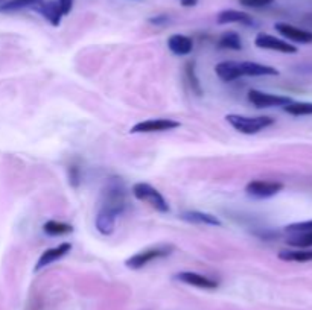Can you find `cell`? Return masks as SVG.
Listing matches in <instances>:
<instances>
[{
	"mask_svg": "<svg viewBox=\"0 0 312 310\" xmlns=\"http://www.w3.org/2000/svg\"><path fill=\"white\" fill-rule=\"evenodd\" d=\"M239 72H241V77L277 76V75H279V70H277V69H274V67H271V66L253 63V61H242V63H239Z\"/></svg>",
	"mask_w": 312,
	"mask_h": 310,
	"instance_id": "cell-13",
	"label": "cell"
},
{
	"mask_svg": "<svg viewBox=\"0 0 312 310\" xmlns=\"http://www.w3.org/2000/svg\"><path fill=\"white\" fill-rule=\"evenodd\" d=\"M116 216L104 212V210H99L98 215H96V219H94V225H96V230L104 234V236H110L114 232L116 228Z\"/></svg>",
	"mask_w": 312,
	"mask_h": 310,
	"instance_id": "cell-19",
	"label": "cell"
},
{
	"mask_svg": "<svg viewBox=\"0 0 312 310\" xmlns=\"http://www.w3.org/2000/svg\"><path fill=\"white\" fill-rule=\"evenodd\" d=\"M69 178H70L69 181L77 187L79 184V169L77 166H72V167H70V170H69Z\"/></svg>",
	"mask_w": 312,
	"mask_h": 310,
	"instance_id": "cell-29",
	"label": "cell"
},
{
	"mask_svg": "<svg viewBox=\"0 0 312 310\" xmlns=\"http://www.w3.org/2000/svg\"><path fill=\"white\" fill-rule=\"evenodd\" d=\"M241 5L248 6V8H263L273 3V0H239Z\"/></svg>",
	"mask_w": 312,
	"mask_h": 310,
	"instance_id": "cell-27",
	"label": "cell"
},
{
	"mask_svg": "<svg viewBox=\"0 0 312 310\" xmlns=\"http://www.w3.org/2000/svg\"><path fill=\"white\" fill-rule=\"evenodd\" d=\"M35 12H38L44 20H47V21H49L52 26H55V28L60 26L61 18L64 17L63 11H61V8H60L58 0H43V2L37 6Z\"/></svg>",
	"mask_w": 312,
	"mask_h": 310,
	"instance_id": "cell-12",
	"label": "cell"
},
{
	"mask_svg": "<svg viewBox=\"0 0 312 310\" xmlns=\"http://www.w3.org/2000/svg\"><path fill=\"white\" fill-rule=\"evenodd\" d=\"M248 100L257 108H273V107H282L283 108L285 105L293 102V99L290 96L273 94V93L260 91L256 88L248 91Z\"/></svg>",
	"mask_w": 312,
	"mask_h": 310,
	"instance_id": "cell-5",
	"label": "cell"
},
{
	"mask_svg": "<svg viewBox=\"0 0 312 310\" xmlns=\"http://www.w3.org/2000/svg\"><path fill=\"white\" fill-rule=\"evenodd\" d=\"M215 73L224 82H233L241 77L239 63L236 61H221L215 66Z\"/></svg>",
	"mask_w": 312,
	"mask_h": 310,
	"instance_id": "cell-17",
	"label": "cell"
},
{
	"mask_svg": "<svg viewBox=\"0 0 312 310\" xmlns=\"http://www.w3.org/2000/svg\"><path fill=\"white\" fill-rule=\"evenodd\" d=\"M180 122L174 119H148L143 122L136 123L130 133L131 134H148V133H164V131H172L180 128Z\"/></svg>",
	"mask_w": 312,
	"mask_h": 310,
	"instance_id": "cell-7",
	"label": "cell"
},
{
	"mask_svg": "<svg viewBox=\"0 0 312 310\" xmlns=\"http://www.w3.org/2000/svg\"><path fill=\"white\" fill-rule=\"evenodd\" d=\"M175 278L184 285H189V286H195V288H200V289H207V291H213L220 286V283L210 277H206L203 274H198V272H192V271H183V272H178L175 275Z\"/></svg>",
	"mask_w": 312,
	"mask_h": 310,
	"instance_id": "cell-10",
	"label": "cell"
},
{
	"mask_svg": "<svg viewBox=\"0 0 312 310\" xmlns=\"http://www.w3.org/2000/svg\"><path fill=\"white\" fill-rule=\"evenodd\" d=\"M43 0H8L0 3V12H15L23 9L35 11Z\"/></svg>",
	"mask_w": 312,
	"mask_h": 310,
	"instance_id": "cell-20",
	"label": "cell"
},
{
	"mask_svg": "<svg viewBox=\"0 0 312 310\" xmlns=\"http://www.w3.org/2000/svg\"><path fill=\"white\" fill-rule=\"evenodd\" d=\"M180 3L184 6V8H192L198 3V0H180Z\"/></svg>",
	"mask_w": 312,
	"mask_h": 310,
	"instance_id": "cell-31",
	"label": "cell"
},
{
	"mask_svg": "<svg viewBox=\"0 0 312 310\" xmlns=\"http://www.w3.org/2000/svg\"><path fill=\"white\" fill-rule=\"evenodd\" d=\"M133 195L136 199L148 204L158 213H169V204L164 196L148 183H136L133 186Z\"/></svg>",
	"mask_w": 312,
	"mask_h": 310,
	"instance_id": "cell-4",
	"label": "cell"
},
{
	"mask_svg": "<svg viewBox=\"0 0 312 310\" xmlns=\"http://www.w3.org/2000/svg\"><path fill=\"white\" fill-rule=\"evenodd\" d=\"M127 207V189L121 178H110L105 184V189L102 192V205L101 210L119 216L124 213Z\"/></svg>",
	"mask_w": 312,
	"mask_h": 310,
	"instance_id": "cell-1",
	"label": "cell"
},
{
	"mask_svg": "<svg viewBox=\"0 0 312 310\" xmlns=\"http://www.w3.org/2000/svg\"><path fill=\"white\" fill-rule=\"evenodd\" d=\"M70 251H72V243H69V242H63V243H60V245H57V246H54V248L46 249V251L40 255V259H38V262H37L34 271L38 272V271L44 269L46 266H49V265L55 263L57 260L63 259L64 255H67Z\"/></svg>",
	"mask_w": 312,
	"mask_h": 310,
	"instance_id": "cell-9",
	"label": "cell"
},
{
	"mask_svg": "<svg viewBox=\"0 0 312 310\" xmlns=\"http://www.w3.org/2000/svg\"><path fill=\"white\" fill-rule=\"evenodd\" d=\"M226 119L237 133L247 134V136L257 134L267 128H270L271 125H274V119H271L268 116L250 117V116H241V114H227Z\"/></svg>",
	"mask_w": 312,
	"mask_h": 310,
	"instance_id": "cell-2",
	"label": "cell"
},
{
	"mask_svg": "<svg viewBox=\"0 0 312 310\" xmlns=\"http://www.w3.org/2000/svg\"><path fill=\"white\" fill-rule=\"evenodd\" d=\"M150 21H151L153 24H161V23L167 21V15H157V17L150 18Z\"/></svg>",
	"mask_w": 312,
	"mask_h": 310,
	"instance_id": "cell-30",
	"label": "cell"
},
{
	"mask_svg": "<svg viewBox=\"0 0 312 310\" xmlns=\"http://www.w3.org/2000/svg\"><path fill=\"white\" fill-rule=\"evenodd\" d=\"M288 245L296 248H312V230L294 234V237L288 240Z\"/></svg>",
	"mask_w": 312,
	"mask_h": 310,
	"instance_id": "cell-24",
	"label": "cell"
},
{
	"mask_svg": "<svg viewBox=\"0 0 312 310\" xmlns=\"http://www.w3.org/2000/svg\"><path fill=\"white\" fill-rule=\"evenodd\" d=\"M217 21L220 24H229V23H241L245 26H253L254 20L250 14L237 9H224L217 15Z\"/></svg>",
	"mask_w": 312,
	"mask_h": 310,
	"instance_id": "cell-16",
	"label": "cell"
},
{
	"mask_svg": "<svg viewBox=\"0 0 312 310\" xmlns=\"http://www.w3.org/2000/svg\"><path fill=\"white\" fill-rule=\"evenodd\" d=\"M186 76H187L189 82H190L192 90L197 94H201V85H200V79L195 75V64L194 63H187L186 64Z\"/></svg>",
	"mask_w": 312,
	"mask_h": 310,
	"instance_id": "cell-25",
	"label": "cell"
},
{
	"mask_svg": "<svg viewBox=\"0 0 312 310\" xmlns=\"http://www.w3.org/2000/svg\"><path fill=\"white\" fill-rule=\"evenodd\" d=\"M218 46L221 49H229V50H242V47H244L241 37L234 31L224 32L218 40Z\"/></svg>",
	"mask_w": 312,
	"mask_h": 310,
	"instance_id": "cell-21",
	"label": "cell"
},
{
	"mask_svg": "<svg viewBox=\"0 0 312 310\" xmlns=\"http://www.w3.org/2000/svg\"><path fill=\"white\" fill-rule=\"evenodd\" d=\"M283 190V184L279 181H265V179H253L245 186V192L248 196L256 199L271 198Z\"/></svg>",
	"mask_w": 312,
	"mask_h": 310,
	"instance_id": "cell-6",
	"label": "cell"
},
{
	"mask_svg": "<svg viewBox=\"0 0 312 310\" xmlns=\"http://www.w3.org/2000/svg\"><path fill=\"white\" fill-rule=\"evenodd\" d=\"M254 44L259 49H267V50H274V52H280V54H297V47L293 46L291 43L280 40L277 37H273L270 34H257L254 38Z\"/></svg>",
	"mask_w": 312,
	"mask_h": 310,
	"instance_id": "cell-8",
	"label": "cell"
},
{
	"mask_svg": "<svg viewBox=\"0 0 312 310\" xmlns=\"http://www.w3.org/2000/svg\"><path fill=\"white\" fill-rule=\"evenodd\" d=\"M309 230H312V221L296 222V224H291V225L285 227V231L290 232V234H297V232L309 231Z\"/></svg>",
	"mask_w": 312,
	"mask_h": 310,
	"instance_id": "cell-26",
	"label": "cell"
},
{
	"mask_svg": "<svg viewBox=\"0 0 312 310\" xmlns=\"http://www.w3.org/2000/svg\"><path fill=\"white\" fill-rule=\"evenodd\" d=\"M43 231L49 236H66L74 232V227L70 224L60 222V221H47L43 225Z\"/></svg>",
	"mask_w": 312,
	"mask_h": 310,
	"instance_id": "cell-22",
	"label": "cell"
},
{
	"mask_svg": "<svg viewBox=\"0 0 312 310\" xmlns=\"http://www.w3.org/2000/svg\"><path fill=\"white\" fill-rule=\"evenodd\" d=\"M172 251H174V245L161 243V245L151 246V248H147V249H142V251L133 254L131 257H128L125 260V265H127V268H130L133 271H139V269L145 268L147 265H150L154 260L164 259V257L171 255Z\"/></svg>",
	"mask_w": 312,
	"mask_h": 310,
	"instance_id": "cell-3",
	"label": "cell"
},
{
	"mask_svg": "<svg viewBox=\"0 0 312 310\" xmlns=\"http://www.w3.org/2000/svg\"><path fill=\"white\" fill-rule=\"evenodd\" d=\"M180 218L189 224H195V225H210V227H221L223 222L212 213H206V212H198V210H189L180 215Z\"/></svg>",
	"mask_w": 312,
	"mask_h": 310,
	"instance_id": "cell-15",
	"label": "cell"
},
{
	"mask_svg": "<svg viewBox=\"0 0 312 310\" xmlns=\"http://www.w3.org/2000/svg\"><path fill=\"white\" fill-rule=\"evenodd\" d=\"M283 111L291 116H312V102H296L283 107Z\"/></svg>",
	"mask_w": 312,
	"mask_h": 310,
	"instance_id": "cell-23",
	"label": "cell"
},
{
	"mask_svg": "<svg viewBox=\"0 0 312 310\" xmlns=\"http://www.w3.org/2000/svg\"><path fill=\"white\" fill-rule=\"evenodd\" d=\"M58 3H60V8H61V11H63L64 15H69V14L72 12V9H74V0H58Z\"/></svg>",
	"mask_w": 312,
	"mask_h": 310,
	"instance_id": "cell-28",
	"label": "cell"
},
{
	"mask_svg": "<svg viewBox=\"0 0 312 310\" xmlns=\"http://www.w3.org/2000/svg\"><path fill=\"white\" fill-rule=\"evenodd\" d=\"M274 29L290 41L299 43V44H311L312 43V32L300 29L297 26L288 24V23H276Z\"/></svg>",
	"mask_w": 312,
	"mask_h": 310,
	"instance_id": "cell-11",
	"label": "cell"
},
{
	"mask_svg": "<svg viewBox=\"0 0 312 310\" xmlns=\"http://www.w3.org/2000/svg\"><path fill=\"white\" fill-rule=\"evenodd\" d=\"M279 259L283 262H297V263L312 262V248L285 249V251L279 252Z\"/></svg>",
	"mask_w": 312,
	"mask_h": 310,
	"instance_id": "cell-18",
	"label": "cell"
},
{
	"mask_svg": "<svg viewBox=\"0 0 312 310\" xmlns=\"http://www.w3.org/2000/svg\"><path fill=\"white\" fill-rule=\"evenodd\" d=\"M169 50L177 57H186L194 50V41L190 37L183 34H174L167 38Z\"/></svg>",
	"mask_w": 312,
	"mask_h": 310,
	"instance_id": "cell-14",
	"label": "cell"
}]
</instances>
